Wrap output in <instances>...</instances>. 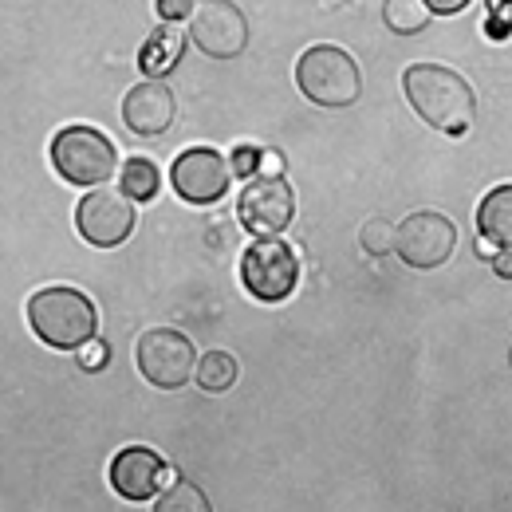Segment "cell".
<instances>
[{
	"label": "cell",
	"instance_id": "obj_24",
	"mask_svg": "<svg viewBox=\"0 0 512 512\" xmlns=\"http://www.w3.org/2000/svg\"><path fill=\"white\" fill-rule=\"evenodd\" d=\"M434 16H453V12H461V8H469V0H422Z\"/></svg>",
	"mask_w": 512,
	"mask_h": 512
},
{
	"label": "cell",
	"instance_id": "obj_11",
	"mask_svg": "<svg viewBox=\"0 0 512 512\" xmlns=\"http://www.w3.org/2000/svg\"><path fill=\"white\" fill-rule=\"evenodd\" d=\"M457 249V225L446 213L434 209H418L398 225V241L394 253L402 256L410 268H442Z\"/></svg>",
	"mask_w": 512,
	"mask_h": 512
},
{
	"label": "cell",
	"instance_id": "obj_15",
	"mask_svg": "<svg viewBox=\"0 0 512 512\" xmlns=\"http://www.w3.org/2000/svg\"><path fill=\"white\" fill-rule=\"evenodd\" d=\"M182 52H186V36L166 24V28H158V32L146 40V48H142V56H138V67H142L150 79H162L166 71H174V67L182 64Z\"/></svg>",
	"mask_w": 512,
	"mask_h": 512
},
{
	"label": "cell",
	"instance_id": "obj_1",
	"mask_svg": "<svg viewBox=\"0 0 512 512\" xmlns=\"http://www.w3.org/2000/svg\"><path fill=\"white\" fill-rule=\"evenodd\" d=\"M402 91L414 115L442 134H465L477 119V95L453 67L410 64L402 71Z\"/></svg>",
	"mask_w": 512,
	"mask_h": 512
},
{
	"label": "cell",
	"instance_id": "obj_28",
	"mask_svg": "<svg viewBox=\"0 0 512 512\" xmlns=\"http://www.w3.org/2000/svg\"><path fill=\"white\" fill-rule=\"evenodd\" d=\"M260 174H280V154L276 150H264L260 154Z\"/></svg>",
	"mask_w": 512,
	"mask_h": 512
},
{
	"label": "cell",
	"instance_id": "obj_22",
	"mask_svg": "<svg viewBox=\"0 0 512 512\" xmlns=\"http://www.w3.org/2000/svg\"><path fill=\"white\" fill-rule=\"evenodd\" d=\"M107 359H111V347H107L103 339H99V343L91 339V343L79 347V367H83V371H99V367H107Z\"/></svg>",
	"mask_w": 512,
	"mask_h": 512
},
{
	"label": "cell",
	"instance_id": "obj_14",
	"mask_svg": "<svg viewBox=\"0 0 512 512\" xmlns=\"http://www.w3.org/2000/svg\"><path fill=\"white\" fill-rule=\"evenodd\" d=\"M477 233L497 241L501 249H512V182L493 186L477 205Z\"/></svg>",
	"mask_w": 512,
	"mask_h": 512
},
{
	"label": "cell",
	"instance_id": "obj_27",
	"mask_svg": "<svg viewBox=\"0 0 512 512\" xmlns=\"http://www.w3.org/2000/svg\"><path fill=\"white\" fill-rule=\"evenodd\" d=\"M473 253H477V256H485V260H493V256L501 253V245H497V241H489V237H481V233H477V245H473Z\"/></svg>",
	"mask_w": 512,
	"mask_h": 512
},
{
	"label": "cell",
	"instance_id": "obj_7",
	"mask_svg": "<svg viewBox=\"0 0 512 512\" xmlns=\"http://www.w3.org/2000/svg\"><path fill=\"white\" fill-rule=\"evenodd\" d=\"M134 225H138V209H134V197H127L123 190L95 186L75 205V229L95 249H119L123 241H130Z\"/></svg>",
	"mask_w": 512,
	"mask_h": 512
},
{
	"label": "cell",
	"instance_id": "obj_26",
	"mask_svg": "<svg viewBox=\"0 0 512 512\" xmlns=\"http://www.w3.org/2000/svg\"><path fill=\"white\" fill-rule=\"evenodd\" d=\"M493 272L505 276V280H512V249H501V253L493 256Z\"/></svg>",
	"mask_w": 512,
	"mask_h": 512
},
{
	"label": "cell",
	"instance_id": "obj_5",
	"mask_svg": "<svg viewBox=\"0 0 512 512\" xmlns=\"http://www.w3.org/2000/svg\"><path fill=\"white\" fill-rule=\"evenodd\" d=\"M241 280L260 304H280L300 284V260L276 237H256L241 256Z\"/></svg>",
	"mask_w": 512,
	"mask_h": 512
},
{
	"label": "cell",
	"instance_id": "obj_13",
	"mask_svg": "<svg viewBox=\"0 0 512 512\" xmlns=\"http://www.w3.org/2000/svg\"><path fill=\"white\" fill-rule=\"evenodd\" d=\"M174 115H178V103H174V91L162 83V79H142L134 83L123 99V123L130 134L138 138H158L174 127Z\"/></svg>",
	"mask_w": 512,
	"mask_h": 512
},
{
	"label": "cell",
	"instance_id": "obj_10",
	"mask_svg": "<svg viewBox=\"0 0 512 512\" xmlns=\"http://www.w3.org/2000/svg\"><path fill=\"white\" fill-rule=\"evenodd\" d=\"M229 182H233V162H225V154L213 150V146H190L170 166V186L190 205L221 201Z\"/></svg>",
	"mask_w": 512,
	"mask_h": 512
},
{
	"label": "cell",
	"instance_id": "obj_25",
	"mask_svg": "<svg viewBox=\"0 0 512 512\" xmlns=\"http://www.w3.org/2000/svg\"><path fill=\"white\" fill-rule=\"evenodd\" d=\"M233 158H237V162H233V170H241V174H253L256 162H260V154H256L253 146H241Z\"/></svg>",
	"mask_w": 512,
	"mask_h": 512
},
{
	"label": "cell",
	"instance_id": "obj_29",
	"mask_svg": "<svg viewBox=\"0 0 512 512\" xmlns=\"http://www.w3.org/2000/svg\"><path fill=\"white\" fill-rule=\"evenodd\" d=\"M509 363H512V355H509Z\"/></svg>",
	"mask_w": 512,
	"mask_h": 512
},
{
	"label": "cell",
	"instance_id": "obj_19",
	"mask_svg": "<svg viewBox=\"0 0 512 512\" xmlns=\"http://www.w3.org/2000/svg\"><path fill=\"white\" fill-rule=\"evenodd\" d=\"M158 512H209L213 505H209V497L193 485V481H186V477H178L170 489H162L158 493V505H154Z\"/></svg>",
	"mask_w": 512,
	"mask_h": 512
},
{
	"label": "cell",
	"instance_id": "obj_4",
	"mask_svg": "<svg viewBox=\"0 0 512 512\" xmlns=\"http://www.w3.org/2000/svg\"><path fill=\"white\" fill-rule=\"evenodd\" d=\"M52 166L67 186L95 190L119 170V154H115V142L103 130L75 123V127H64L52 138Z\"/></svg>",
	"mask_w": 512,
	"mask_h": 512
},
{
	"label": "cell",
	"instance_id": "obj_23",
	"mask_svg": "<svg viewBox=\"0 0 512 512\" xmlns=\"http://www.w3.org/2000/svg\"><path fill=\"white\" fill-rule=\"evenodd\" d=\"M193 12V0H158V16L166 20V24H174V20H186Z\"/></svg>",
	"mask_w": 512,
	"mask_h": 512
},
{
	"label": "cell",
	"instance_id": "obj_9",
	"mask_svg": "<svg viewBox=\"0 0 512 512\" xmlns=\"http://www.w3.org/2000/svg\"><path fill=\"white\" fill-rule=\"evenodd\" d=\"M237 217L253 237H276L296 217V190L280 174H253L237 197Z\"/></svg>",
	"mask_w": 512,
	"mask_h": 512
},
{
	"label": "cell",
	"instance_id": "obj_17",
	"mask_svg": "<svg viewBox=\"0 0 512 512\" xmlns=\"http://www.w3.org/2000/svg\"><path fill=\"white\" fill-rule=\"evenodd\" d=\"M430 8L422 0H386L383 4V24L394 32V36H414L430 24Z\"/></svg>",
	"mask_w": 512,
	"mask_h": 512
},
{
	"label": "cell",
	"instance_id": "obj_21",
	"mask_svg": "<svg viewBox=\"0 0 512 512\" xmlns=\"http://www.w3.org/2000/svg\"><path fill=\"white\" fill-rule=\"evenodd\" d=\"M485 28L493 40L512 36V0H485Z\"/></svg>",
	"mask_w": 512,
	"mask_h": 512
},
{
	"label": "cell",
	"instance_id": "obj_16",
	"mask_svg": "<svg viewBox=\"0 0 512 512\" xmlns=\"http://www.w3.org/2000/svg\"><path fill=\"white\" fill-rule=\"evenodd\" d=\"M193 383L209 394H225L229 386L237 383V359L229 351H205L193 367Z\"/></svg>",
	"mask_w": 512,
	"mask_h": 512
},
{
	"label": "cell",
	"instance_id": "obj_8",
	"mask_svg": "<svg viewBox=\"0 0 512 512\" xmlns=\"http://www.w3.org/2000/svg\"><path fill=\"white\" fill-rule=\"evenodd\" d=\"M138 371L142 379L158 390H178L193 379V367H197V351L193 343L174 331V327H150L138 335Z\"/></svg>",
	"mask_w": 512,
	"mask_h": 512
},
{
	"label": "cell",
	"instance_id": "obj_6",
	"mask_svg": "<svg viewBox=\"0 0 512 512\" xmlns=\"http://www.w3.org/2000/svg\"><path fill=\"white\" fill-rule=\"evenodd\" d=\"M186 36L209 60H237L249 48V20L233 0H193Z\"/></svg>",
	"mask_w": 512,
	"mask_h": 512
},
{
	"label": "cell",
	"instance_id": "obj_12",
	"mask_svg": "<svg viewBox=\"0 0 512 512\" xmlns=\"http://www.w3.org/2000/svg\"><path fill=\"white\" fill-rule=\"evenodd\" d=\"M170 477H174V469L146 446L119 449L115 461H111V489L123 501H150V497H158Z\"/></svg>",
	"mask_w": 512,
	"mask_h": 512
},
{
	"label": "cell",
	"instance_id": "obj_20",
	"mask_svg": "<svg viewBox=\"0 0 512 512\" xmlns=\"http://www.w3.org/2000/svg\"><path fill=\"white\" fill-rule=\"evenodd\" d=\"M394 241H398V225H390L386 217H371V221H363V229H359V245H363V253H371V256L394 253Z\"/></svg>",
	"mask_w": 512,
	"mask_h": 512
},
{
	"label": "cell",
	"instance_id": "obj_18",
	"mask_svg": "<svg viewBox=\"0 0 512 512\" xmlns=\"http://www.w3.org/2000/svg\"><path fill=\"white\" fill-rule=\"evenodd\" d=\"M158 186H162V174H158V166L150 158H127V166L119 174V190L134 197V201H150L158 193Z\"/></svg>",
	"mask_w": 512,
	"mask_h": 512
},
{
	"label": "cell",
	"instance_id": "obj_2",
	"mask_svg": "<svg viewBox=\"0 0 512 512\" xmlns=\"http://www.w3.org/2000/svg\"><path fill=\"white\" fill-rule=\"evenodd\" d=\"M28 323H32V331H36V339H40L44 347L79 351L83 343L95 339V331H99V312H95V304H91L79 288L52 284V288H40V292L28 300Z\"/></svg>",
	"mask_w": 512,
	"mask_h": 512
},
{
	"label": "cell",
	"instance_id": "obj_3",
	"mask_svg": "<svg viewBox=\"0 0 512 512\" xmlns=\"http://www.w3.org/2000/svg\"><path fill=\"white\" fill-rule=\"evenodd\" d=\"M296 87L316 107H351L363 95V71L351 52L335 44H316L296 60Z\"/></svg>",
	"mask_w": 512,
	"mask_h": 512
}]
</instances>
